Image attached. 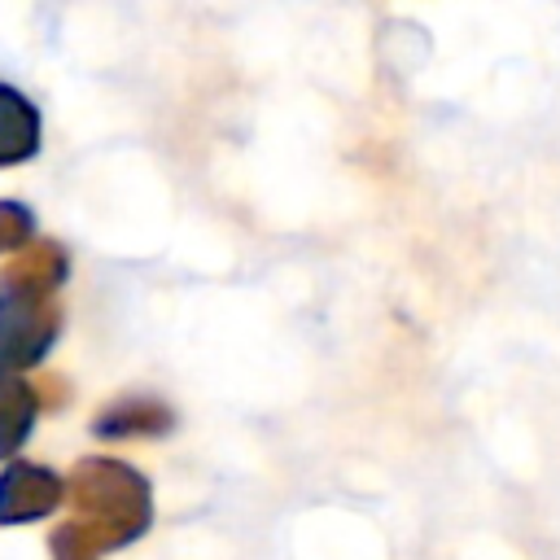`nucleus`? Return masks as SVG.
<instances>
[]
</instances>
